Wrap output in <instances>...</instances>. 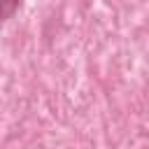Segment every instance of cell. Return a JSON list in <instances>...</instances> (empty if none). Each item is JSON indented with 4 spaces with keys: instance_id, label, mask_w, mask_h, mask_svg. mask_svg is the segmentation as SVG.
<instances>
[{
    "instance_id": "1",
    "label": "cell",
    "mask_w": 149,
    "mask_h": 149,
    "mask_svg": "<svg viewBox=\"0 0 149 149\" xmlns=\"http://www.w3.org/2000/svg\"><path fill=\"white\" fill-rule=\"evenodd\" d=\"M19 5H21V0H0V26L16 14Z\"/></svg>"
}]
</instances>
